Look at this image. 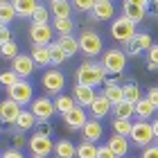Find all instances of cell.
<instances>
[{"instance_id": "cell-7", "label": "cell", "mask_w": 158, "mask_h": 158, "mask_svg": "<svg viewBox=\"0 0 158 158\" xmlns=\"http://www.w3.org/2000/svg\"><path fill=\"white\" fill-rule=\"evenodd\" d=\"M7 97H9L11 102H16L20 109H23V106L34 102V86L27 81V79H20L16 86H11V88L7 90Z\"/></svg>"}, {"instance_id": "cell-19", "label": "cell", "mask_w": 158, "mask_h": 158, "mask_svg": "<svg viewBox=\"0 0 158 158\" xmlns=\"http://www.w3.org/2000/svg\"><path fill=\"white\" fill-rule=\"evenodd\" d=\"M102 135H104V127L99 124L97 120H88L84 124V129H81V138L86 140V142H93V145H95L97 140H102Z\"/></svg>"}, {"instance_id": "cell-50", "label": "cell", "mask_w": 158, "mask_h": 158, "mask_svg": "<svg viewBox=\"0 0 158 158\" xmlns=\"http://www.w3.org/2000/svg\"><path fill=\"white\" fill-rule=\"evenodd\" d=\"M156 20H158V2H156Z\"/></svg>"}, {"instance_id": "cell-31", "label": "cell", "mask_w": 158, "mask_h": 158, "mask_svg": "<svg viewBox=\"0 0 158 158\" xmlns=\"http://www.w3.org/2000/svg\"><path fill=\"white\" fill-rule=\"evenodd\" d=\"M11 5L16 9V16H30V18H32L34 9L39 7L36 0H11Z\"/></svg>"}, {"instance_id": "cell-6", "label": "cell", "mask_w": 158, "mask_h": 158, "mask_svg": "<svg viewBox=\"0 0 158 158\" xmlns=\"http://www.w3.org/2000/svg\"><path fill=\"white\" fill-rule=\"evenodd\" d=\"M135 34H138V25H133L131 20H127L124 16H118L111 23V36L118 43H122V45H127Z\"/></svg>"}, {"instance_id": "cell-2", "label": "cell", "mask_w": 158, "mask_h": 158, "mask_svg": "<svg viewBox=\"0 0 158 158\" xmlns=\"http://www.w3.org/2000/svg\"><path fill=\"white\" fill-rule=\"evenodd\" d=\"M102 68H104V73L106 75H111V77H120V75H124V70H127V54H124V50H120V48H111V50H104L102 52Z\"/></svg>"}, {"instance_id": "cell-3", "label": "cell", "mask_w": 158, "mask_h": 158, "mask_svg": "<svg viewBox=\"0 0 158 158\" xmlns=\"http://www.w3.org/2000/svg\"><path fill=\"white\" fill-rule=\"evenodd\" d=\"M79 52L86 54V56H97L104 52V43H102V36L95 32V30H81L79 32Z\"/></svg>"}, {"instance_id": "cell-52", "label": "cell", "mask_w": 158, "mask_h": 158, "mask_svg": "<svg viewBox=\"0 0 158 158\" xmlns=\"http://www.w3.org/2000/svg\"><path fill=\"white\" fill-rule=\"evenodd\" d=\"M30 158H39V156H30Z\"/></svg>"}, {"instance_id": "cell-24", "label": "cell", "mask_w": 158, "mask_h": 158, "mask_svg": "<svg viewBox=\"0 0 158 158\" xmlns=\"http://www.w3.org/2000/svg\"><path fill=\"white\" fill-rule=\"evenodd\" d=\"M52 32L54 34H59V36H73V32H75V20L73 18H52Z\"/></svg>"}, {"instance_id": "cell-53", "label": "cell", "mask_w": 158, "mask_h": 158, "mask_svg": "<svg viewBox=\"0 0 158 158\" xmlns=\"http://www.w3.org/2000/svg\"><path fill=\"white\" fill-rule=\"evenodd\" d=\"M0 27H5V25H2V23H0Z\"/></svg>"}, {"instance_id": "cell-5", "label": "cell", "mask_w": 158, "mask_h": 158, "mask_svg": "<svg viewBox=\"0 0 158 158\" xmlns=\"http://www.w3.org/2000/svg\"><path fill=\"white\" fill-rule=\"evenodd\" d=\"M154 140V131H152V122H145V120H135L133 127H131V135H129V142H133V147H140L145 149L152 145Z\"/></svg>"}, {"instance_id": "cell-17", "label": "cell", "mask_w": 158, "mask_h": 158, "mask_svg": "<svg viewBox=\"0 0 158 158\" xmlns=\"http://www.w3.org/2000/svg\"><path fill=\"white\" fill-rule=\"evenodd\" d=\"M113 16H115V5L111 0H95L93 2V11H90L93 20H111Z\"/></svg>"}, {"instance_id": "cell-11", "label": "cell", "mask_w": 158, "mask_h": 158, "mask_svg": "<svg viewBox=\"0 0 158 158\" xmlns=\"http://www.w3.org/2000/svg\"><path fill=\"white\" fill-rule=\"evenodd\" d=\"M30 111H32V115L36 118V122H50V118L54 115V102L50 97L45 95H41V97H34V102L30 104Z\"/></svg>"}, {"instance_id": "cell-39", "label": "cell", "mask_w": 158, "mask_h": 158, "mask_svg": "<svg viewBox=\"0 0 158 158\" xmlns=\"http://www.w3.org/2000/svg\"><path fill=\"white\" fill-rule=\"evenodd\" d=\"M0 56L14 61V59L18 56V43H16V41H9V43H5V45H0Z\"/></svg>"}, {"instance_id": "cell-34", "label": "cell", "mask_w": 158, "mask_h": 158, "mask_svg": "<svg viewBox=\"0 0 158 158\" xmlns=\"http://www.w3.org/2000/svg\"><path fill=\"white\" fill-rule=\"evenodd\" d=\"M48 48H50V66L59 68L61 63H66V61H68V56L63 54V50H61L59 45H56V41H52Z\"/></svg>"}, {"instance_id": "cell-9", "label": "cell", "mask_w": 158, "mask_h": 158, "mask_svg": "<svg viewBox=\"0 0 158 158\" xmlns=\"http://www.w3.org/2000/svg\"><path fill=\"white\" fill-rule=\"evenodd\" d=\"M152 45H154L152 34H149V32H138V34H135V36L124 45V54H127V56H140V54H147Z\"/></svg>"}, {"instance_id": "cell-48", "label": "cell", "mask_w": 158, "mask_h": 158, "mask_svg": "<svg viewBox=\"0 0 158 158\" xmlns=\"http://www.w3.org/2000/svg\"><path fill=\"white\" fill-rule=\"evenodd\" d=\"M97 158H115V156L106 145H102V147H97Z\"/></svg>"}, {"instance_id": "cell-10", "label": "cell", "mask_w": 158, "mask_h": 158, "mask_svg": "<svg viewBox=\"0 0 158 158\" xmlns=\"http://www.w3.org/2000/svg\"><path fill=\"white\" fill-rule=\"evenodd\" d=\"M41 86H43V90L48 93V95H61V90H63V86H66V77H63L61 70H45L41 77Z\"/></svg>"}, {"instance_id": "cell-46", "label": "cell", "mask_w": 158, "mask_h": 158, "mask_svg": "<svg viewBox=\"0 0 158 158\" xmlns=\"http://www.w3.org/2000/svg\"><path fill=\"white\" fill-rule=\"evenodd\" d=\"M140 158H158V145H149L142 149V156Z\"/></svg>"}, {"instance_id": "cell-4", "label": "cell", "mask_w": 158, "mask_h": 158, "mask_svg": "<svg viewBox=\"0 0 158 158\" xmlns=\"http://www.w3.org/2000/svg\"><path fill=\"white\" fill-rule=\"evenodd\" d=\"M149 7H152L149 0H124L122 2V16L127 20H131L133 25H138V23L145 20Z\"/></svg>"}, {"instance_id": "cell-49", "label": "cell", "mask_w": 158, "mask_h": 158, "mask_svg": "<svg viewBox=\"0 0 158 158\" xmlns=\"http://www.w3.org/2000/svg\"><path fill=\"white\" fill-rule=\"evenodd\" d=\"M152 131H154V142H158V118L152 120Z\"/></svg>"}, {"instance_id": "cell-15", "label": "cell", "mask_w": 158, "mask_h": 158, "mask_svg": "<svg viewBox=\"0 0 158 158\" xmlns=\"http://www.w3.org/2000/svg\"><path fill=\"white\" fill-rule=\"evenodd\" d=\"M11 70L18 75V79H27L34 70H36V66H34V61H32L30 54H18L16 59L11 61Z\"/></svg>"}, {"instance_id": "cell-45", "label": "cell", "mask_w": 158, "mask_h": 158, "mask_svg": "<svg viewBox=\"0 0 158 158\" xmlns=\"http://www.w3.org/2000/svg\"><path fill=\"white\" fill-rule=\"evenodd\" d=\"M0 158H25V154L18 152V149H14V147H9V149H5V152L0 154Z\"/></svg>"}, {"instance_id": "cell-44", "label": "cell", "mask_w": 158, "mask_h": 158, "mask_svg": "<svg viewBox=\"0 0 158 158\" xmlns=\"http://www.w3.org/2000/svg\"><path fill=\"white\" fill-rule=\"evenodd\" d=\"M36 131L43 133V135H48V138H52L54 129H52V124H50V122H39V129H36Z\"/></svg>"}, {"instance_id": "cell-12", "label": "cell", "mask_w": 158, "mask_h": 158, "mask_svg": "<svg viewBox=\"0 0 158 158\" xmlns=\"http://www.w3.org/2000/svg\"><path fill=\"white\" fill-rule=\"evenodd\" d=\"M30 39H32V45H43V48H48L50 43L54 41L52 25H39V23H32V25H30Z\"/></svg>"}, {"instance_id": "cell-13", "label": "cell", "mask_w": 158, "mask_h": 158, "mask_svg": "<svg viewBox=\"0 0 158 158\" xmlns=\"http://www.w3.org/2000/svg\"><path fill=\"white\" fill-rule=\"evenodd\" d=\"M20 111L23 109H20L16 102H11L9 97L0 99V122H2V124H16Z\"/></svg>"}, {"instance_id": "cell-51", "label": "cell", "mask_w": 158, "mask_h": 158, "mask_svg": "<svg viewBox=\"0 0 158 158\" xmlns=\"http://www.w3.org/2000/svg\"><path fill=\"white\" fill-rule=\"evenodd\" d=\"M0 133H2V122H0Z\"/></svg>"}, {"instance_id": "cell-36", "label": "cell", "mask_w": 158, "mask_h": 158, "mask_svg": "<svg viewBox=\"0 0 158 158\" xmlns=\"http://www.w3.org/2000/svg\"><path fill=\"white\" fill-rule=\"evenodd\" d=\"M131 127H133L131 120H113V122H111L113 133H115V135H122V138H129V135H131Z\"/></svg>"}, {"instance_id": "cell-1", "label": "cell", "mask_w": 158, "mask_h": 158, "mask_svg": "<svg viewBox=\"0 0 158 158\" xmlns=\"http://www.w3.org/2000/svg\"><path fill=\"white\" fill-rule=\"evenodd\" d=\"M106 79V73L102 68V63L97 61H84L79 68H75V84L79 86H88V88H95V86H102Z\"/></svg>"}, {"instance_id": "cell-25", "label": "cell", "mask_w": 158, "mask_h": 158, "mask_svg": "<svg viewBox=\"0 0 158 158\" xmlns=\"http://www.w3.org/2000/svg\"><path fill=\"white\" fill-rule=\"evenodd\" d=\"M122 97H124V102L135 106L142 99V88L135 81H127V84H122Z\"/></svg>"}, {"instance_id": "cell-32", "label": "cell", "mask_w": 158, "mask_h": 158, "mask_svg": "<svg viewBox=\"0 0 158 158\" xmlns=\"http://www.w3.org/2000/svg\"><path fill=\"white\" fill-rule=\"evenodd\" d=\"M14 18H18V16H16V9H14L11 0H0V23L9 27V23Z\"/></svg>"}, {"instance_id": "cell-35", "label": "cell", "mask_w": 158, "mask_h": 158, "mask_svg": "<svg viewBox=\"0 0 158 158\" xmlns=\"http://www.w3.org/2000/svg\"><path fill=\"white\" fill-rule=\"evenodd\" d=\"M75 158H97V145H93V142H86V140H81V142L77 145Z\"/></svg>"}, {"instance_id": "cell-41", "label": "cell", "mask_w": 158, "mask_h": 158, "mask_svg": "<svg viewBox=\"0 0 158 158\" xmlns=\"http://www.w3.org/2000/svg\"><path fill=\"white\" fill-rule=\"evenodd\" d=\"M147 68L149 70H158V43H154L147 52Z\"/></svg>"}, {"instance_id": "cell-21", "label": "cell", "mask_w": 158, "mask_h": 158, "mask_svg": "<svg viewBox=\"0 0 158 158\" xmlns=\"http://www.w3.org/2000/svg\"><path fill=\"white\" fill-rule=\"evenodd\" d=\"M48 9L52 18H73V2L68 0H52L48 2Z\"/></svg>"}, {"instance_id": "cell-37", "label": "cell", "mask_w": 158, "mask_h": 158, "mask_svg": "<svg viewBox=\"0 0 158 158\" xmlns=\"http://www.w3.org/2000/svg\"><path fill=\"white\" fill-rule=\"evenodd\" d=\"M32 23H39V25H50V9H48V5H41L34 9L32 14Z\"/></svg>"}, {"instance_id": "cell-22", "label": "cell", "mask_w": 158, "mask_h": 158, "mask_svg": "<svg viewBox=\"0 0 158 158\" xmlns=\"http://www.w3.org/2000/svg\"><path fill=\"white\" fill-rule=\"evenodd\" d=\"M106 147L113 152V156H115V158H127L131 142H129V138H122V135H115V133H113L111 138H109V145H106Z\"/></svg>"}, {"instance_id": "cell-43", "label": "cell", "mask_w": 158, "mask_h": 158, "mask_svg": "<svg viewBox=\"0 0 158 158\" xmlns=\"http://www.w3.org/2000/svg\"><path fill=\"white\" fill-rule=\"evenodd\" d=\"M145 99H147V102H149V104H152L154 109L158 111V86H152V88L147 90V95H145Z\"/></svg>"}, {"instance_id": "cell-47", "label": "cell", "mask_w": 158, "mask_h": 158, "mask_svg": "<svg viewBox=\"0 0 158 158\" xmlns=\"http://www.w3.org/2000/svg\"><path fill=\"white\" fill-rule=\"evenodd\" d=\"M9 41H14L11 39V30H9V27H0V45H5V43H9Z\"/></svg>"}, {"instance_id": "cell-29", "label": "cell", "mask_w": 158, "mask_h": 158, "mask_svg": "<svg viewBox=\"0 0 158 158\" xmlns=\"http://www.w3.org/2000/svg\"><path fill=\"white\" fill-rule=\"evenodd\" d=\"M52 102H54V111H56V113H61V115L70 113V111H73L75 106H77V104H75V99H73V95H63V93H61V95H56Z\"/></svg>"}, {"instance_id": "cell-14", "label": "cell", "mask_w": 158, "mask_h": 158, "mask_svg": "<svg viewBox=\"0 0 158 158\" xmlns=\"http://www.w3.org/2000/svg\"><path fill=\"white\" fill-rule=\"evenodd\" d=\"M102 86H104V88H102V95L109 99L111 106H115V104H120L122 99H124V97H122V86L118 84L115 77H106Z\"/></svg>"}, {"instance_id": "cell-30", "label": "cell", "mask_w": 158, "mask_h": 158, "mask_svg": "<svg viewBox=\"0 0 158 158\" xmlns=\"http://www.w3.org/2000/svg\"><path fill=\"white\" fill-rule=\"evenodd\" d=\"M34 124H39V122H36V118L32 115V111H30V109H23L14 127H16L18 131H23V133H25V131H30V129H34Z\"/></svg>"}, {"instance_id": "cell-23", "label": "cell", "mask_w": 158, "mask_h": 158, "mask_svg": "<svg viewBox=\"0 0 158 158\" xmlns=\"http://www.w3.org/2000/svg\"><path fill=\"white\" fill-rule=\"evenodd\" d=\"M75 152H77V145L68 138H61V140H54V156L56 158H75Z\"/></svg>"}, {"instance_id": "cell-42", "label": "cell", "mask_w": 158, "mask_h": 158, "mask_svg": "<svg viewBox=\"0 0 158 158\" xmlns=\"http://www.w3.org/2000/svg\"><path fill=\"white\" fill-rule=\"evenodd\" d=\"M93 2H95V0H75V2H73V9L81 11V14H90V11H93Z\"/></svg>"}, {"instance_id": "cell-8", "label": "cell", "mask_w": 158, "mask_h": 158, "mask_svg": "<svg viewBox=\"0 0 158 158\" xmlns=\"http://www.w3.org/2000/svg\"><path fill=\"white\" fill-rule=\"evenodd\" d=\"M27 147H30L32 156H39V158H48L50 154L54 152V140L48 138V135H43L39 131L32 133V138L27 140Z\"/></svg>"}, {"instance_id": "cell-38", "label": "cell", "mask_w": 158, "mask_h": 158, "mask_svg": "<svg viewBox=\"0 0 158 158\" xmlns=\"http://www.w3.org/2000/svg\"><path fill=\"white\" fill-rule=\"evenodd\" d=\"M18 81H20L18 75L14 73L11 68H9V70H2V73H0V86H2V88H7V90H9L11 86H16Z\"/></svg>"}, {"instance_id": "cell-27", "label": "cell", "mask_w": 158, "mask_h": 158, "mask_svg": "<svg viewBox=\"0 0 158 158\" xmlns=\"http://www.w3.org/2000/svg\"><path fill=\"white\" fill-rule=\"evenodd\" d=\"M56 45L63 50V54H66L68 59L75 56V54H79V41H77L75 34H73V36H59V39H56Z\"/></svg>"}, {"instance_id": "cell-16", "label": "cell", "mask_w": 158, "mask_h": 158, "mask_svg": "<svg viewBox=\"0 0 158 158\" xmlns=\"http://www.w3.org/2000/svg\"><path fill=\"white\" fill-rule=\"evenodd\" d=\"M86 122H88V115H86V111L81 109V106H75L70 113L63 115V124H66L70 131H81Z\"/></svg>"}, {"instance_id": "cell-33", "label": "cell", "mask_w": 158, "mask_h": 158, "mask_svg": "<svg viewBox=\"0 0 158 158\" xmlns=\"http://www.w3.org/2000/svg\"><path fill=\"white\" fill-rule=\"evenodd\" d=\"M154 113H156V109H154V106L147 102L145 97H142L140 102L135 104V118H138V120H145V122H149V120L154 118Z\"/></svg>"}, {"instance_id": "cell-40", "label": "cell", "mask_w": 158, "mask_h": 158, "mask_svg": "<svg viewBox=\"0 0 158 158\" xmlns=\"http://www.w3.org/2000/svg\"><path fill=\"white\" fill-rule=\"evenodd\" d=\"M9 138H11V145H14V149H23L25 147V133L23 131H18V129H11L9 131Z\"/></svg>"}, {"instance_id": "cell-18", "label": "cell", "mask_w": 158, "mask_h": 158, "mask_svg": "<svg viewBox=\"0 0 158 158\" xmlns=\"http://www.w3.org/2000/svg\"><path fill=\"white\" fill-rule=\"evenodd\" d=\"M95 97H97L95 88H88V86H79V84L73 86V99H75V104H77V106H81V109H84V106H90Z\"/></svg>"}, {"instance_id": "cell-26", "label": "cell", "mask_w": 158, "mask_h": 158, "mask_svg": "<svg viewBox=\"0 0 158 158\" xmlns=\"http://www.w3.org/2000/svg\"><path fill=\"white\" fill-rule=\"evenodd\" d=\"M111 115H113V120H131L135 115V106L122 99L120 104L111 106Z\"/></svg>"}, {"instance_id": "cell-20", "label": "cell", "mask_w": 158, "mask_h": 158, "mask_svg": "<svg viewBox=\"0 0 158 158\" xmlns=\"http://www.w3.org/2000/svg\"><path fill=\"white\" fill-rule=\"evenodd\" d=\"M90 109V115H93V120H104L106 115H111V104H109V99H106L104 95H97L95 99H93V104L88 106Z\"/></svg>"}, {"instance_id": "cell-28", "label": "cell", "mask_w": 158, "mask_h": 158, "mask_svg": "<svg viewBox=\"0 0 158 158\" xmlns=\"http://www.w3.org/2000/svg\"><path fill=\"white\" fill-rule=\"evenodd\" d=\"M30 56H32V61H34V66H39V68L50 66V48H43V45H32Z\"/></svg>"}]
</instances>
